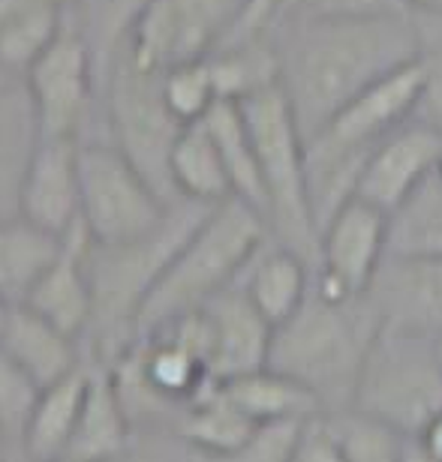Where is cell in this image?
<instances>
[{
  "mask_svg": "<svg viewBox=\"0 0 442 462\" xmlns=\"http://www.w3.org/2000/svg\"><path fill=\"white\" fill-rule=\"evenodd\" d=\"M400 462H442L428 450V445L418 436H407L403 439V450H400Z\"/></svg>",
  "mask_w": 442,
  "mask_h": 462,
  "instance_id": "cell-39",
  "label": "cell"
},
{
  "mask_svg": "<svg viewBox=\"0 0 442 462\" xmlns=\"http://www.w3.org/2000/svg\"><path fill=\"white\" fill-rule=\"evenodd\" d=\"M355 411L400 436H421L442 414V357L437 339L382 328L367 351L355 387Z\"/></svg>",
  "mask_w": 442,
  "mask_h": 462,
  "instance_id": "cell-7",
  "label": "cell"
},
{
  "mask_svg": "<svg viewBox=\"0 0 442 462\" xmlns=\"http://www.w3.org/2000/svg\"><path fill=\"white\" fill-rule=\"evenodd\" d=\"M389 255H442V180L437 171L389 214Z\"/></svg>",
  "mask_w": 442,
  "mask_h": 462,
  "instance_id": "cell-29",
  "label": "cell"
},
{
  "mask_svg": "<svg viewBox=\"0 0 442 462\" xmlns=\"http://www.w3.org/2000/svg\"><path fill=\"white\" fill-rule=\"evenodd\" d=\"M202 124L208 126V133L214 135V142L220 147V156H223V162H226L235 199L247 201V205L262 214L265 189H262L259 160H256L253 135H250V126H247L241 106L232 103V99H220V103L205 115Z\"/></svg>",
  "mask_w": 442,
  "mask_h": 462,
  "instance_id": "cell-28",
  "label": "cell"
},
{
  "mask_svg": "<svg viewBox=\"0 0 442 462\" xmlns=\"http://www.w3.org/2000/svg\"><path fill=\"white\" fill-rule=\"evenodd\" d=\"M277 6V0H247V9L241 15V22L235 24V31L226 36V42H241V40H250V36H259L265 33V27L271 22V13Z\"/></svg>",
  "mask_w": 442,
  "mask_h": 462,
  "instance_id": "cell-38",
  "label": "cell"
},
{
  "mask_svg": "<svg viewBox=\"0 0 442 462\" xmlns=\"http://www.w3.org/2000/svg\"><path fill=\"white\" fill-rule=\"evenodd\" d=\"M238 285L253 300V307L271 321V328H277L307 300L313 285V264L292 249L268 240L253 255V262L244 267Z\"/></svg>",
  "mask_w": 442,
  "mask_h": 462,
  "instance_id": "cell-21",
  "label": "cell"
},
{
  "mask_svg": "<svg viewBox=\"0 0 442 462\" xmlns=\"http://www.w3.org/2000/svg\"><path fill=\"white\" fill-rule=\"evenodd\" d=\"M33 4H42V0H0V22H4L6 15H13L18 9L33 6ZM63 4H88V0H63Z\"/></svg>",
  "mask_w": 442,
  "mask_h": 462,
  "instance_id": "cell-42",
  "label": "cell"
},
{
  "mask_svg": "<svg viewBox=\"0 0 442 462\" xmlns=\"http://www.w3.org/2000/svg\"><path fill=\"white\" fill-rule=\"evenodd\" d=\"M4 310H6V303H4V300H0V316H4Z\"/></svg>",
  "mask_w": 442,
  "mask_h": 462,
  "instance_id": "cell-48",
  "label": "cell"
},
{
  "mask_svg": "<svg viewBox=\"0 0 442 462\" xmlns=\"http://www.w3.org/2000/svg\"><path fill=\"white\" fill-rule=\"evenodd\" d=\"M253 430L256 423L223 393V384L214 382L205 393H199L183 409L178 427H174V436L193 454L205 459H223L229 454H235L250 439Z\"/></svg>",
  "mask_w": 442,
  "mask_h": 462,
  "instance_id": "cell-24",
  "label": "cell"
},
{
  "mask_svg": "<svg viewBox=\"0 0 442 462\" xmlns=\"http://www.w3.org/2000/svg\"><path fill=\"white\" fill-rule=\"evenodd\" d=\"M416 120L442 133V42L425 40V45H421V94Z\"/></svg>",
  "mask_w": 442,
  "mask_h": 462,
  "instance_id": "cell-35",
  "label": "cell"
},
{
  "mask_svg": "<svg viewBox=\"0 0 442 462\" xmlns=\"http://www.w3.org/2000/svg\"><path fill=\"white\" fill-rule=\"evenodd\" d=\"M169 180L178 201L220 205V201L235 199L220 147L202 120L181 129L169 156Z\"/></svg>",
  "mask_w": 442,
  "mask_h": 462,
  "instance_id": "cell-23",
  "label": "cell"
},
{
  "mask_svg": "<svg viewBox=\"0 0 442 462\" xmlns=\"http://www.w3.org/2000/svg\"><path fill=\"white\" fill-rule=\"evenodd\" d=\"M163 99L183 126L199 124L220 103L214 69L208 58L178 63L163 72Z\"/></svg>",
  "mask_w": 442,
  "mask_h": 462,
  "instance_id": "cell-30",
  "label": "cell"
},
{
  "mask_svg": "<svg viewBox=\"0 0 442 462\" xmlns=\"http://www.w3.org/2000/svg\"><path fill=\"white\" fill-rule=\"evenodd\" d=\"M247 0H151L124 42L154 72L214 54L235 31Z\"/></svg>",
  "mask_w": 442,
  "mask_h": 462,
  "instance_id": "cell-10",
  "label": "cell"
},
{
  "mask_svg": "<svg viewBox=\"0 0 442 462\" xmlns=\"http://www.w3.org/2000/svg\"><path fill=\"white\" fill-rule=\"evenodd\" d=\"M385 255L389 214L355 196L322 228L313 289L328 298H364Z\"/></svg>",
  "mask_w": 442,
  "mask_h": 462,
  "instance_id": "cell-11",
  "label": "cell"
},
{
  "mask_svg": "<svg viewBox=\"0 0 442 462\" xmlns=\"http://www.w3.org/2000/svg\"><path fill=\"white\" fill-rule=\"evenodd\" d=\"M418 439L425 441L430 454H434L437 459H442V414H437V418L428 423V430L421 432Z\"/></svg>",
  "mask_w": 442,
  "mask_h": 462,
  "instance_id": "cell-41",
  "label": "cell"
},
{
  "mask_svg": "<svg viewBox=\"0 0 442 462\" xmlns=\"http://www.w3.org/2000/svg\"><path fill=\"white\" fill-rule=\"evenodd\" d=\"M6 448V441H4V432H0V450H4Z\"/></svg>",
  "mask_w": 442,
  "mask_h": 462,
  "instance_id": "cell-46",
  "label": "cell"
},
{
  "mask_svg": "<svg viewBox=\"0 0 442 462\" xmlns=\"http://www.w3.org/2000/svg\"><path fill=\"white\" fill-rule=\"evenodd\" d=\"M202 310L211 321V343H214L211 346V375L217 382H229L235 375L268 366L274 328L253 307L241 285H229Z\"/></svg>",
  "mask_w": 442,
  "mask_h": 462,
  "instance_id": "cell-17",
  "label": "cell"
},
{
  "mask_svg": "<svg viewBox=\"0 0 442 462\" xmlns=\"http://www.w3.org/2000/svg\"><path fill=\"white\" fill-rule=\"evenodd\" d=\"M437 346H439V357H442V339H437Z\"/></svg>",
  "mask_w": 442,
  "mask_h": 462,
  "instance_id": "cell-49",
  "label": "cell"
},
{
  "mask_svg": "<svg viewBox=\"0 0 442 462\" xmlns=\"http://www.w3.org/2000/svg\"><path fill=\"white\" fill-rule=\"evenodd\" d=\"M61 240L22 217L0 223V300L22 303L58 255Z\"/></svg>",
  "mask_w": 442,
  "mask_h": 462,
  "instance_id": "cell-27",
  "label": "cell"
},
{
  "mask_svg": "<svg viewBox=\"0 0 442 462\" xmlns=\"http://www.w3.org/2000/svg\"><path fill=\"white\" fill-rule=\"evenodd\" d=\"M437 178L442 180V160H439V169H437Z\"/></svg>",
  "mask_w": 442,
  "mask_h": 462,
  "instance_id": "cell-47",
  "label": "cell"
},
{
  "mask_svg": "<svg viewBox=\"0 0 442 462\" xmlns=\"http://www.w3.org/2000/svg\"><path fill=\"white\" fill-rule=\"evenodd\" d=\"M304 142L340 108L421 54V24L403 6L295 18L265 31Z\"/></svg>",
  "mask_w": 442,
  "mask_h": 462,
  "instance_id": "cell-1",
  "label": "cell"
},
{
  "mask_svg": "<svg viewBox=\"0 0 442 462\" xmlns=\"http://www.w3.org/2000/svg\"><path fill=\"white\" fill-rule=\"evenodd\" d=\"M9 462H33V459H27L22 450H9Z\"/></svg>",
  "mask_w": 442,
  "mask_h": 462,
  "instance_id": "cell-43",
  "label": "cell"
},
{
  "mask_svg": "<svg viewBox=\"0 0 442 462\" xmlns=\"http://www.w3.org/2000/svg\"><path fill=\"white\" fill-rule=\"evenodd\" d=\"M99 106L106 135L165 199L178 201L169 180V156L183 124L163 99V72L142 67L124 40L99 67Z\"/></svg>",
  "mask_w": 442,
  "mask_h": 462,
  "instance_id": "cell-6",
  "label": "cell"
},
{
  "mask_svg": "<svg viewBox=\"0 0 442 462\" xmlns=\"http://www.w3.org/2000/svg\"><path fill=\"white\" fill-rule=\"evenodd\" d=\"M85 6L72 9L61 36L24 79L42 135L81 138L99 106V60Z\"/></svg>",
  "mask_w": 442,
  "mask_h": 462,
  "instance_id": "cell-9",
  "label": "cell"
},
{
  "mask_svg": "<svg viewBox=\"0 0 442 462\" xmlns=\"http://www.w3.org/2000/svg\"><path fill=\"white\" fill-rule=\"evenodd\" d=\"M418 94L421 54L362 90L304 144L310 153H371L385 135L416 117Z\"/></svg>",
  "mask_w": 442,
  "mask_h": 462,
  "instance_id": "cell-12",
  "label": "cell"
},
{
  "mask_svg": "<svg viewBox=\"0 0 442 462\" xmlns=\"http://www.w3.org/2000/svg\"><path fill=\"white\" fill-rule=\"evenodd\" d=\"M211 208L214 205L174 201L169 217L145 237L112 246L90 240L88 267L90 285H94V321L85 337L90 360L112 364L136 343V321L145 300L151 298L154 285L160 282L174 253Z\"/></svg>",
  "mask_w": 442,
  "mask_h": 462,
  "instance_id": "cell-3",
  "label": "cell"
},
{
  "mask_svg": "<svg viewBox=\"0 0 442 462\" xmlns=\"http://www.w3.org/2000/svg\"><path fill=\"white\" fill-rule=\"evenodd\" d=\"M79 178L81 226L103 246L145 237L174 205L108 135L79 138Z\"/></svg>",
  "mask_w": 442,
  "mask_h": 462,
  "instance_id": "cell-8",
  "label": "cell"
},
{
  "mask_svg": "<svg viewBox=\"0 0 442 462\" xmlns=\"http://www.w3.org/2000/svg\"><path fill=\"white\" fill-rule=\"evenodd\" d=\"M382 330L371 298H328L310 285L307 300L274 328L268 366L316 396L322 411L353 409L367 351Z\"/></svg>",
  "mask_w": 442,
  "mask_h": 462,
  "instance_id": "cell-2",
  "label": "cell"
},
{
  "mask_svg": "<svg viewBox=\"0 0 442 462\" xmlns=\"http://www.w3.org/2000/svg\"><path fill=\"white\" fill-rule=\"evenodd\" d=\"M133 439L136 430L127 418L121 396H118L112 373L106 364L90 360L88 396L63 462H108L121 457L133 445Z\"/></svg>",
  "mask_w": 442,
  "mask_h": 462,
  "instance_id": "cell-19",
  "label": "cell"
},
{
  "mask_svg": "<svg viewBox=\"0 0 442 462\" xmlns=\"http://www.w3.org/2000/svg\"><path fill=\"white\" fill-rule=\"evenodd\" d=\"M268 240L271 235L262 214L247 201L229 199L214 205L181 244L151 298L145 300L136 321V339L165 321L202 310L211 298L235 285Z\"/></svg>",
  "mask_w": 442,
  "mask_h": 462,
  "instance_id": "cell-4",
  "label": "cell"
},
{
  "mask_svg": "<svg viewBox=\"0 0 442 462\" xmlns=\"http://www.w3.org/2000/svg\"><path fill=\"white\" fill-rule=\"evenodd\" d=\"M0 351L13 357L40 387L70 375L88 360L85 346L24 303H6L0 316Z\"/></svg>",
  "mask_w": 442,
  "mask_h": 462,
  "instance_id": "cell-18",
  "label": "cell"
},
{
  "mask_svg": "<svg viewBox=\"0 0 442 462\" xmlns=\"http://www.w3.org/2000/svg\"><path fill=\"white\" fill-rule=\"evenodd\" d=\"M292 462H346L343 445H340V436H337L334 423H331L328 411L310 414V418L304 420Z\"/></svg>",
  "mask_w": 442,
  "mask_h": 462,
  "instance_id": "cell-34",
  "label": "cell"
},
{
  "mask_svg": "<svg viewBox=\"0 0 442 462\" xmlns=\"http://www.w3.org/2000/svg\"><path fill=\"white\" fill-rule=\"evenodd\" d=\"M304 420L256 423L250 439H247L235 454H229L223 459H211V462H292Z\"/></svg>",
  "mask_w": 442,
  "mask_h": 462,
  "instance_id": "cell-33",
  "label": "cell"
},
{
  "mask_svg": "<svg viewBox=\"0 0 442 462\" xmlns=\"http://www.w3.org/2000/svg\"><path fill=\"white\" fill-rule=\"evenodd\" d=\"M238 106L247 117L259 160L265 189L262 217L268 235L274 244L292 249L316 267L319 228L307 192V147L289 99L280 85H271Z\"/></svg>",
  "mask_w": 442,
  "mask_h": 462,
  "instance_id": "cell-5",
  "label": "cell"
},
{
  "mask_svg": "<svg viewBox=\"0 0 442 462\" xmlns=\"http://www.w3.org/2000/svg\"><path fill=\"white\" fill-rule=\"evenodd\" d=\"M81 4H63V0H42V4L24 6L0 22V79L24 81L33 63L49 51L58 40L70 13Z\"/></svg>",
  "mask_w": 442,
  "mask_h": 462,
  "instance_id": "cell-25",
  "label": "cell"
},
{
  "mask_svg": "<svg viewBox=\"0 0 442 462\" xmlns=\"http://www.w3.org/2000/svg\"><path fill=\"white\" fill-rule=\"evenodd\" d=\"M367 298L382 328L442 339V255H385Z\"/></svg>",
  "mask_w": 442,
  "mask_h": 462,
  "instance_id": "cell-13",
  "label": "cell"
},
{
  "mask_svg": "<svg viewBox=\"0 0 442 462\" xmlns=\"http://www.w3.org/2000/svg\"><path fill=\"white\" fill-rule=\"evenodd\" d=\"M90 237L85 226H76L61 240L58 255L45 267V273L36 280L31 294L22 300L24 307L40 312L52 325L67 330L85 346V337L94 321V285H90Z\"/></svg>",
  "mask_w": 442,
  "mask_h": 462,
  "instance_id": "cell-16",
  "label": "cell"
},
{
  "mask_svg": "<svg viewBox=\"0 0 442 462\" xmlns=\"http://www.w3.org/2000/svg\"><path fill=\"white\" fill-rule=\"evenodd\" d=\"M187 462H211V459H205V457H199V454H193V457H190Z\"/></svg>",
  "mask_w": 442,
  "mask_h": 462,
  "instance_id": "cell-44",
  "label": "cell"
},
{
  "mask_svg": "<svg viewBox=\"0 0 442 462\" xmlns=\"http://www.w3.org/2000/svg\"><path fill=\"white\" fill-rule=\"evenodd\" d=\"M385 4H391V6H403V0H385ZM407 9V6H403Z\"/></svg>",
  "mask_w": 442,
  "mask_h": 462,
  "instance_id": "cell-45",
  "label": "cell"
},
{
  "mask_svg": "<svg viewBox=\"0 0 442 462\" xmlns=\"http://www.w3.org/2000/svg\"><path fill=\"white\" fill-rule=\"evenodd\" d=\"M22 219L54 237H67L81 223L79 138L42 135L22 187Z\"/></svg>",
  "mask_w": 442,
  "mask_h": 462,
  "instance_id": "cell-15",
  "label": "cell"
},
{
  "mask_svg": "<svg viewBox=\"0 0 442 462\" xmlns=\"http://www.w3.org/2000/svg\"><path fill=\"white\" fill-rule=\"evenodd\" d=\"M223 384V393L241 409L253 423L274 420H304L310 414H319L322 405L307 387L292 382L289 375L277 373L271 366L253 369L247 375H235Z\"/></svg>",
  "mask_w": 442,
  "mask_h": 462,
  "instance_id": "cell-26",
  "label": "cell"
},
{
  "mask_svg": "<svg viewBox=\"0 0 442 462\" xmlns=\"http://www.w3.org/2000/svg\"><path fill=\"white\" fill-rule=\"evenodd\" d=\"M42 387L0 351V432L9 450L22 445V436L27 430V420L33 414V405L40 400Z\"/></svg>",
  "mask_w": 442,
  "mask_h": 462,
  "instance_id": "cell-32",
  "label": "cell"
},
{
  "mask_svg": "<svg viewBox=\"0 0 442 462\" xmlns=\"http://www.w3.org/2000/svg\"><path fill=\"white\" fill-rule=\"evenodd\" d=\"M90 382V357L61 382L42 387L40 400L33 405V414L27 420V430L22 436V450L27 459L33 462H63L67 459V448L76 432L81 405L88 396Z\"/></svg>",
  "mask_w": 442,
  "mask_h": 462,
  "instance_id": "cell-22",
  "label": "cell"
},
{
  "mask_svg": "<svg viewBox=\"0 0 442 462\" xmlns=\"http://www.w3.org/2000/svg\"><path fill=\"white\" fill-rule=\"evenodd\" d=\"M42 138L24 81L0 79V223L22 217L27 165Z\"/></svg>",
  "mask_w": 442,
  "mask_h": 462,
  "instance_id": "cell-20",
  "label": "cell"
},
{
  "mask_svg": "<svg viewBox=\"0 0 442 462\" xmlns=\"http://www.w3.org/2000/svg\"><path fill=\"white\" fill-rule=\"evenodd\" d=\"M403 6L416 18H437V22H442V0H403Z\"/></svg>",
  "mask_w": 442,
  "mask_h": 462,
  "instance_id": "cell-40",
  "label": "cell"
},
{
  "mask_svg": "<svg viewBox=\"0 0 442 462\" xmlns=\"http://www.w3.org/2000/svg\"><path fill=\"white\" fill-rule=\"evenodd\" d=\"M328 414L340 436V445H343L346 462H400L403 439L407 436H400L389 423L367 418L364 411L355 409Z\"/></svg>",
  "mask_w": 442,
  "mask_h": 462,
  "instance_id": "cell-31",
  "label": "cell"
},
{
  "mask_svg": "<svg viewBox=\"0 0 442 462\" xmlns=\"http://www.w3.org/2000/svg\"><path fill=\"white\" fill-rule=\"evenodd\" d=\"M439 160L442 133L412 117L371 151L358 180V199L394 214L439 169Z\"/></svg>",
  "mask_w": 442,
  "mask_h": 462,
  "instance_id": "cell-14",
  "label": "cell"
},
{
  "mask_svg": "<svg viewBox=\"0 0 442 462\" xmlns=\"http://www.w3.org/2000/svg\"><path fill=\"white\" fill-rule=\"evenodd\" d=\"M193 450L174 432H136L133 445L108 462H187Z\"/></svg>",
  "mask_w": 442,
  "mask_h": 462,
  "instance_id": "cell-36",
  "label": "cell"
},
{
  "mask_svg": "<svg viewBox=\"0 0 442 462\" xmlns=\"http://www.w3.org/2000/svg\"><path fill=\"white\" fill-rule=\"evenodd\" d=\"M376 6H391V4H385V0H277L268 27L283 24V22H295V18L358 13V9H376ZM268 27H265V31H268Z\"/></svg>",
  "mask_w": 442,
  "mask_h": 462,
  "instance_id": "cell-37",
  "label": "cell"
}]
</instances>
